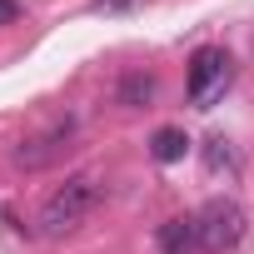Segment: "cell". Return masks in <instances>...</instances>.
Returning a JSON list of instances; mask_svg holds the SVG:
<instances>
[{
  "label": "cell",
  "instance_id": "obj_8",
  "mask_svg": "<svg viewBox=\"0 0 254 254\" xmlns=\"http://www.w3.org/2000/svg\"><path fill=\"white\" fill-rule=\"evenodd\" d=\"M140 5H145V0H90V10H100V15H130Z\"/></svg>",
  "mask_w": 254,
  "mask_h": 254
},
{
  "label": "cell",
  "instance_id": "obj_2",
  "mask_svg": "<svg viewBox=\"0 0 254 254\" xmlns=\"http://www.w3.org/2000/svg\"><path fill=\"white\" fill-rule=\"evenodd\" d=\"M244 229H249V214H244V209H239V199H229V194L204 199V204H199V214H194L199 254H229V249H239Z\"/></svg>",
  "mask_w": 254,
  "mask_h": 254
},
{
  "label": "cell",
  "instance_id": "obj_9",
  "mask_svg": "<svg viewBox=\"0 0 254 254\" xmlns=\"http://www.w3.org/2000/svg\"><path fill=\"white\" fill-rule=\"evenodd\" d=\"M209 170H234V155L224 150V140H209Z\"/></svg>",
  "mask_w": 254,
  "mask_h": 254
},
{
  "label": "cell",
  "instance_id": "obj_3",
  "mask_svg": "<svg viewBox=\"0 0 254 254\" xmlns=\"http://www.w3.org/2000/svg\"><path fill=\"white\" fill-rule=\"evenodd\" d=\"M229 80H234V60L219 50V45H199L194 55H190V105H199V110H209L224 90H229Z\"/></svg>",
  "mask_w": 254,
  "mask_h": 254
},
{
  "label": "cell",
  "instance_id": "obj_1",
  "mask_svg": "<svg viewBox=\"0 0 254 254\" xmlns=\"http://www.w3.org/2000/svg\"><path fill=\"white\" fill-rule=\"evenodd\" d=\"M105 199V185L95 180V175H70L45 204H40V234L45 239H65V234H75L90 214H95V204Z\"/></svg>",
  "mask_w": 254,
  "mask_h": 254
},
{
  "label": "cell",
  "instance_id": "obj_6",
  "mask_svg": "<svg viewBox=\"0 0 254 254\" xmlns=\"http://www.w3.org/2000/svg\"><path fill=\"white\" fill-rule=\"evenodd\" d=\"M155 90H160V80H155V75H145V70H130V75H120V85H115V100H120L125 110H145V105L155 100Z\"/></svg>",
  "mask_w": 254,
  "mask_h": 254
},
{
  "label": "cell",
  "instance_id": "obj_10",
  "mask_svg": "<svg viewBox=\"0 0 254 254\" xmlns=\"http://www.w3.org/2000/svg\"><path fill=\"white\" fill-rule=\"evenodd\" d=\"M20 20V0H0V25H15Z\"/></svg>",
  "mask_w": 254,
  "mask_h": 254
},
{
  "label": "cell",
  "instance_id": "obj_4",
  "mask_svg": "<svg viewBox=\"0 0 254 254\" xmlns=\"http://www.w3.org/2000/svg\"><path fill=\"white\" fill-rule=\"evenodd\" d=\"M70 135H75V120L65 115V120H55L45 135H35V140H20V150L10 155L20 170H45V165H55L65 150H70Z\"/></svg>",
  "mask_w": 254,
  "mask_h": 254
},
{
  "label": "cell",
  "instance_id": "obj_7",
  "mask_svg": "<svg viewBox=\"0 0 254 254\" xmlns=\"http://www.w3.org/2000/svg\"><path fill=\"white\" fill-rule=\"evenodd\" d=\"M150 155H155V165H180L190 155V135L180 125H165V130H155V140H150Z\"/></svg>",
  "mask_w": 254,
  "mask_h": 254
},
{
  "label": "cell",
  "instance_id": "obj_5",
  "mask_svg": "<svg viewBox=\"0 0 254 254\" xmlns=\"http://www.w3.org/2000/svg\"><path fill=\"white\" fill-rule=\"evenodd\" d=\"M160 254H194L199 249V234H194V214H175L160 224Z\"/></svg>",
  "mask_w": 254,
  "mask_h": 254
}]
</instances>
